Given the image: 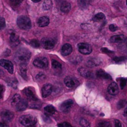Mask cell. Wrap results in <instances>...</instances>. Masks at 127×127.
<instances>
[{
    "instance_id": "6da1fadb",
    "label": "cell",
    "mask_w": 127,
    "mask_h": 127,
    "mask_svg": "<svg viewBox=\"0 0 127 127\" xmlns=\"http://www.w3.org/2000/svg\"><path fill=\"white\" fill-rule=\"evenodd\" d=\"M31 58V52L26 48H21L17 50L15 54V60L17 63L22 64H27Z\"/></svg>"
},
{
    "instance_id": "7a4b0ae2",
    "label": "cell",
    "mask_w": 127,
    "mask_h": 127,
    "mask_svg": "<svg viewBox=\"0 0 127 127\" xmlns=\"http://www.w3.org/2000/svg\"><path fill=\"white\" fill-rule=\"evenodd\" d=\"M17 24L21 29L29 30L31 27V22L28 17L21 16L17 18Z\"/></svg>"
},
{
    "instance_id": "3957f363",
    "label": "cell",
    "mask_w": 127,
    "mask_h": 127,
    "mask_svg": "<svg viewBox=\"0 0 127 127\" xmlns=\"http://www.w3.org/2000/svg\"><path fill=\"white\" fill-rule=\"evenodd\" d=\"M19 122L23 126L31 127L36 124L37 122V119L35 117L31 115H25L19 118Z\"/></svg>"
},
{
    "instance_id": "277c9868",
    "label": "cell",
    "mask_w": 127,
    "mask_h": 127,
    "mask_svg": "<svg viewBox=\"0 0 127 127\" xmlns=\"http://www.w3.org/2000/svg\"><path fill=\"white\" fill-rule=\"evenodd\" d=\"M33 64L39 68H46L48 66L49 62L46 57H39L34 60Z\"/></svg>"
},
{
    "instance_id": "5b68a950",
    "label": "cell",
    "mask_w": 127,
    "mask_h": 127,
    "mask_svg": "<svg viewBox=\"0 0 127 127\" xmlns=\"http://www.w3.org/2000/svg\"><path fill=\"white\" fill-rule=\"evenodd\" d=\"M78 52L83 55L90 54L92 48L89 44L87 43H80L77 45Z\"/></svg>"
},
{
    "instance_id": "8992f818",
    "label": "cell",
    "mask_w": 127,
    "mask_h": 127,
    "mask_svg": "<svg viewBox=\"0 0 127 127\" xmlns=\"http://www.w3.org/2000/svg\"><path fill=\"white\" fill-rule=\"evenodd\" d=\"M42 46L46 50H51L54 47L56 42L51 38H43L41 40Z\"/></svg>"
},
{
    "instance_id": "52a82bcc",
    "label": "cell",
    "mask_w": 127,
    "mask_h": 127,
    "mask_svg": "<svg viewBox=\"0 0 127 127\" xmlns=\"http://www.w3.org/2000/svg\"><path fill=\"white\" fill-rule=\"evenodd\" d=\"M64 83L68 88H74L78 84V81L73 76H67L64 79Z\"/></svg>"
},
{
    "instance_id": "ba28073f",
    "label": "cell",
    "mask_w": 127,
    "mask_h": 127,
    "mask_svg": "<svg viewBox=\"0 0 127 127\" xmlns=\"http://www.w3.org/2000/svg\"><path fill=\"white\" fill-rule=\"evenodd\" d=\"M0 65L2 67H3L4 68H5L10 74H12L13 73V64L10 61L7 60L1 59L0 60Z\"/></svg>"
},
{
    "instance_id": "9c48e42d",
    "label": "cell",
    "mask_w": 127,
    "mask_h": 127,
    "mask_svg": "<svg viewBox=\"0 0 127 127\" xmlns=\"http://www.w3.org/2000/svg\"><path fill=\"white\" fill-rule=\"evenodd\" d=\"M0 116L2 120L6 122L11 121L14 118V114L8 110H4L0 113Z\"/></svg>"
},
{
    "instance_id": "30bf717a",
    "label": "cell",
    "mask_w": 127,
    "mask_h": 127,
    "mask_svg": "<svg viewBox=\"0 0 127 127\" xmlns=\"http://www.w3.org/2000/svg\"><path fill=\"white\" fill-rule=\"evenodd\" d=\"M73 104V102L71 99H68V100H65V101H64L61 104V107H60L61 111L63 112H68L70 110V109H71V107H72Z\"/></svg>"
},
{
    "instance_id": "8fae6325",
    "label": "cell",
    "mask_w": 127,
    "mask_h": 127,
    "mask_svg": "<svg viewBox=\"0 0 127 127\" xmlns=\"http://www.w3.org/2000/svg\"><path fill=\"white\" fill-rule=\"evenodd\" d=\"M52 86L51 84H46L42 88V95L44 98H46L51 95L52 91Z\"/></svg>"
},
{
    "instance_id": "7c38bea8",
    "label": "cell",
    "mask_w": 127,
    "mask_h": 127,
    "mask_svg": "<svg viewBox=\"0 0 127 127\" xmlns=\"http://www.w3.org/2000/svg\"><path fill=\"white\" fill-rule=\"evenodd\" d=\"M107 91L110 94L112 95H115L119 93V89L117 83H112L108 86L107 88Z\"/></svg>"
},
{
    "instance_id": "4fadbf2b",
    "label": "cell",
    "mask_w": 127,
    "mask_h": 127,
    "mask_svg": "<svg viewBox=\"0 0 127 127\" xmlns=\"http://www.w3.org/2000/svg\"><path fill=\"white\" fill-rule=\"evenodd\" d=\"M24 93L25 95L30 99L32 101H36L37 100V97H36V95L34 93V91H32V89H31L30 88H25L24 90Z\"/></svg>"
},
{
    "instance_id": "5bb4252c",
    "label": "cell",
    "mask_w": 127,
    "mask_h": 127,
    "mask_svg": "<svg viewBox=\"0 0 127 127\" xmlns=\"http://www.w3.org/2000/svg\"><path fill=\"white\" fill-rule=\"evenodd\" d=\"M78 71L79 74L82 76V77H84L86 78H91L93 77V74L91 71L88 69H85L84 68H80L78 69Z\"/></svg>"
},
{
    "instance_id": "9a60e30c",
    "label": "cell",
    "mask_w": 127,
    "mask_h": 127,
    "mask_svg": "<svg viewBox=\"0 0 127 127\" xmlns=\"http://www.w3.org/2000/svg\"><path fill=\"white\" fill-rule=\"evenodd\" d=\"M72 47L68 43H65L62 46L61 48V53L62 55L64 56H68L72 53Z\"/></svg>"
},
{
    "instance_id": "2e32d148",
    "label": "cell",
    "mask_w": 127,
    "mask_h": 127,
    "mask_svg": "<svg viewBox=\"0 0 127 127\" xmlns=\"http://www.w3.org/2000/svg\"><path fill=\"white\" fill-rule=\"evenodd\" d=\"M27 105L28 104L27 100L25 99H21V100L16 105V109L17 111H24L26 109Z\"/></svg>"
},
{
    "instance_id": "e0dca14e",
    "label": "cell",
    "mask_w": 127,
    "mask_h": 127,
    "mask_svg": "<svg viewBox=\"0 0 127 127\" xmlns=\"http://www.w3.org/2000/svg\"><path fill=\"white\" fill-rule=\"evenodd\" d=\"M10 43L12 47H16V46L18 45L19 43V37L16 35V33L14 32H12L10 34L9 37Z\"/></svg>"
},
{
    "instance_id": "ac0fdd59",
    "label": "cell",
    "mask_w": 127,
    "mask_h": 127,
    "mask_svg": "<svg viewBox=\"0 0 127 127\" xmlns=\"http://www.w3.org/2000/svg\"><path fill=\"white\" fill-rule=\"evenodd\" d=\"M49 24V19L46 16L40 17L37 21V24L41 27H46V26H48Z\"/></svg>"
},
{
    "instance_id": "d6986e66",
    "label": "cell",
    "mask_w": 127,
    "mask_h": 127,
    "mask_svg": "<svg viewBox=\"0 0 127 127\" xmlns=\"http://www.w3.org/2000/svg\"><path fill=\"white\" fill-rule=\"evenodd\" d=\"M125 40V37L123 35H116L112 36L110 38V41L113 43H120Z\"/></svg>"
},
{
    "instance_id": "ffe728a7",
    "label": "cell",
    "mask_w": 127,
    "mask_h": 127,
    "mask_svg": "<svg viewBox=\"0 0 127 127\" xmlns=\"http://www.w3.org/2000/svg\"><path fill=\"white\" fill-rule=\"evenodd\" d=\"M96 74H97V76L98 77V78H103V79H112V77H111L109 74H107V73H105L104 71L102 70V69H100V70L97 71Z\"/></svg>"
},
{
    "instance_id": "44dd1931",
    "label": "cell",
    "mask_w": 127,
    "mask_h": 127,
    "mask_svg": "<svg viewBox=\"0 0 127 127\" xmlns=\"http://www.w3.org/2000/svg\"><path fill=\"white\" fill-rule=\"evenodd\" d=\"M71 8L70 4L68 2H63L61 6V10L62 12L67 13L70 11Z\"/></svg>"
},
{
    "instance_id": "7402d4cb",
    "label": "cell",
    "mask_w": 127,
    "mask_h": 127,
    "mask_svg": "<svg viewBox=\"0 0 127 127\" xmlns=\"http://www.w3.org/2000/svg\"><path fill=\"white\" fill-rule=\"evenodd\" d=\"M100 60L96 58H91L89 60L87 61V65L89 67L97 66L100 64Z\"/></svg>"
},
{
    "instance_id": "603a6c76",
    "label": "cell",
    "mask_w": 127,
    "mask_h": 127,
    "mask_svg": "<svg viewBox=\"0 0 127 127\" xmlns=\"http://www.w3.org/2000/svg\"><path fill=\"white\" fill-rule=\"evenodd\" d=\"M20 71H21V74L22 78L24 79L27 80V67L26 64H22L20 65Z\"/></svg>"
},
{
    "instance_id": "cb8c5ba5",
    "label": "cell",
    "mask_w": 127,
    "mask_h": 127,
    "mask_svg": "<svg viewBox=\"0 0 127 127\" xmlns=\"http://www.w3.org/2000/svg\"><path fill=\"white\" fill-rule=\"evenodd\" d=\"M44 110L49 115H53L56 112V109L53 106H52V105H47V106H46L44 108Z\"/></svg>"
},
{
    "instance_id": "d4e9b609",
    "label": "cell",
    "mask_w": 127,
    "mask_h": 127,
    "mask_svg": "<svg viewBox=\"0 0 127 127\" xmlns=\"http://www.w3.org/2000/svg\"><path fill=\"white\" fill-rule=\"evenodd\" d=\"M105 18V16L103 14L102 12H99V13L97 14L96 15H95L94 17H93V21L94 22H98V21H102V20H104Z\"/></svg>"
},
{
    "instance_id": "484cf974",
    "label": "cell",
    "mask_w": 127,
    "mask_h": 127,
    "mask_svg": "<svg viewBox=\"0 0 127 127\" xmlns=\"http://www.w3.org/2000/svg\"><path fill=\"white\" fill-rule=\"evenodd\" d=\"M21 95L19 94H15L12 97V100H11V104H12V106H16L17 103L21 100Z\"/></svg>"
},
{
    "instance_id": "4316f807",
    "label": "cell",
    "mask_w": 127,
    "mask_h": 127,
    "mask_svg": "<svg viewBox=\"0 0 127 127\" xmlns=\"http://www.w3.org/2000/svg\"><path fill=\"white\" fill-rule=\"evenodd\" d=\"M42 6H43V8L44 10H49L52 7V2L51 0H45Z\"/></svg>"
},
{
    "instance_id": "83f0119b",
    "label": "cell",
    "mask_w": 127,
    "mask_h": 127,
    "mask_svg": "<svg viewBox=\"0 0 127 127\" xmlns=\"http://www.w3.org/2000/svg\"><path fill=\"white\" fill-rule=\"evenodd\" d=\"M7 84L13 88L16 89L17 88V81L16 79H9L8 81H7Z\"/></svg>"
},
{
    "instance_id": "f1b7e54d",
    "label": "cell",
    "mask_w": 127,
    "mask_h": 127,
    "mask_svg": "<svg viewBox=\"0 0 127 127\" xmlns=\"http://www.w3.org/2000/svg\"><path fill=\"white\" fill-rule=\"evenodd\" d=\"M80 125L83 127H90V124L87 120L85 119H81L80 120Z\"/></svg>"
},
{
    "instance_id": "f546056e",
    "label": "cell",
    "mask_w": 127,
    "mask_h": 127,
    "mask_svg": "<svg viewBox=\"0 0 127 127\" xmlns=\"http://www.w3.org/2000/svg\"><path fill=\"white\" fill-rule=\"evenodd\" d=\"M22 1L23 0H9V2L11 6L14 7L18 6L22 2Z\"/></svg>"
},
{
    "instance_id": "4dcf8cb0",
    "label": "cell",
    "mask_w": 127,
    "mask_h": 127,
    "mask_svg": "<svg viewBox=\"0 0 127 127\" xmlns=\"http://www.w3.org/2000/svg\"><path fill=\"white\" fill-rule=\"evenodd\" d=\"M52 66L54 69H60L62 67V65H61V64L59 62L55 60H52Z\"/></svg>"
},
{
    "instance_id": "1f68e13d",
    "label": "cell",
    "mask_w": 127,
    "mask_h": 127,
    "mask_svg": "<svg viewBox=\"0 0 127 127\" xmlns=\"http://www.w3.org/2000/svg\"><path fill=\"white\" fill-rule=\"evenodd\" d=\"M127 104V102L125 100H120L118 102V104H117V107L119 109H122V108L125 107V106Z\"/></svg>"
},
{
    "instance_id": "d6a6232c",
    "label": "cell",
    "mask_w": 127,
    "mask_h": 127,
    "mask_svg": "<svg viewBox=\"0 0 127 127\" xmlns=\"http://www.w3.org/2000/svg\"><path fill=\"white\" fill-rule=\"evenodd\" d=\"M33 102L31 103V105H30V107H31V108H32V109H39L40 107H41V104L40 103H38V100H36V101H32Z\"/></svg>"
},
{
    "instance_id": "836d02e7",
    "label": "cell",
    "mask_w": 127,
    "mask_h": 127,
    "mask_svg": "<svg viewBox=\"0 0 127 127\" xmlns=\"http://www.w3.org/2000/svg\"><path fill=\"white\" fill-rule=\"evenodd\" d=\"M30 44H31V45L32 46V47H34V48H38L40 46V43L39 42V41L36 39L32 40L31 41V42H30Z\"/></svg>"
},
{
    "instance_id": "e575fe53",
    "label": "cell",
    "mask_w": 127,
    "mask_h": 127,
    "mask_svg": "<svg viewBox=\"0 0 127 127\" xmlns=\"http://www.w3.org/2000/svg\"><path fill=\"white\" fill-rule=\"evenodd\" d=\"M6 27V21L2 17H0V30H2Z\"/></svg>"
},
{
    "instance_id": "d590c367",
    "label": "cell",
    "mask_w": 127,
    "mask_h": 127,
    "mask_svg": "<svg viewBox=\"0 0 127 127\" xmlns=\"http://www.w3.org/2000/svg\"><path fill=\"white\" fill-rule=\"evenodd\" d=\"M97 127H112V126H111V124L110 122H101L98 124V126Z\"/></svg>"
},
{
    "instance_id": "8d00e7d4",
    "label": "cell",
    "mask_w": 127,
    "mask_h": 127,
    "mask_svg": "<svg viewBox=\"0 0 127 127\" xmlns=\"http://www.w3.org/2000/svg\"><path fill=\"white\" fill-rule=\"evenodd\" d=\"M46 78V76L44 75V74L42 73H39V74H37L36 75V79L38 81H41V80H43V79H45Z\"/></svg>"
},
{
    "instance_id": "74e56055",
    "label": "cell",
    "mask_w": 127,
    "mask_h": 127,
    "mask_svg": "<svg viewBox=\"0 0 127 127\" xmlns=\"http://www.w3.org/2000/svg\"><path fill=\"white\" fill-rule=\"evenodd\" d=\"M127 84V79L125 78H121L120 79V88L121 89H123L125 87Z\"/></svg>"
},
{
    "instance_id": "f35d334b",
    "label": "cell",
    "mask_w": 127,
    "mask_h": 127,
    "mask_svg": "<svg viewBox=\"0 0 127 127\" xmlns=\"http://www.w3.org/2000/svg\"><path fill=\"white\" fill-rule=\"evenodd\" d=\"M5 88L2 84H0V99H2V97H3V94L4 92Z\"/></svg>"
},
{
    "instance_id": "ab89813d",
    "label": "cell",
    "mask_w": 127,
    "mask_h": 127,
    "mask_svg": "<svg viewBox=\"0 0 127 127\" xmlns=\"http://www.w3.org/2000/svg\"><path fill=\"white\" fill-rule=\"evenodd\" d=\"M125 60V57H116V58H113V60L115 62H117V63L123 62Z\"/></svg>"
},
{
    "instance_id": "60d3db41",
    "label": "cell",
    "mask_w": 127,
    "mask_h": 127,
    "mask_svg": "<svg viewBox=\"0 0 127 127\" xmlns=\"http://www.w3.org/2000/svg\"><path fill=\"white\" fill-rule=\"evenodd\" d=\"M109 29L110 31H112V32H115V31H117L118 29V27L116 26H115L114 24H111L109 26Z\"/></svg>"
},
{
    "instance_id": "b9f144b4",
    "label": "cell",
    "mask_w": 127,
    "mask_h": 127,
    "mask_svg": "<svg viewBox=\"0 0 127 127\" xmlns=\"http://www.w3.org/2000/svg\"><path fill=\"white\" fill-rule=\"evenodd\" d=\"M115 127H122V123L118 120H115Z\"/></svg>"
},
{
    "instance_id": "7bdbcfd3",
    "label": "cell",
    "mask_w": 127,
    "mask_h": 127,
    "mask_svg": "<svg viewBox=\"0 0 127 127\" xmlns=\"http://www.w3.org/2000/svg\"><path fill=\"white\" fill-rule=\"evenodd\" d=\"M102 52H103L105 53H113L112 51L109 50L107 49V48H102Z\"/></svg>"
},
{
    "instance_id": "ee69618b",
    "label": "cell",
    "mask_w": 127,
    "mask_h": 127,
    "mask_svg": "<svg viewBox=\"0 0 127 127\" xmlns=\"http://www.w3.org/2000/svg\"><path fill=\"white\" fill-rule=\"evenodd\" d=\"M0 127H9L8 125H7V123L6 122H0Z\"/></svg>"
},
{
    "instance_id": "f6af8a7d",
    "label": "cell",
    "mask_w": 127,
    "mask_h": 127,
    "mask_svg": "<svg viewBox=\"0 0 127 127\" xmlns=\"http://www.w3.org/2000/svg\"><path fill=\"white\" fill-rule=\"evenodd\" d=\"M123 115L125 117H127V107L125 109L124 112H123Z\"/></svg>"
},
{
    "instance_id": "bcb514c9",
    "label": "cell",
    "mask_w": 127,
    "mask_h": 127,
    "mask_svg": "<svg viewBox=\"0 0 127 127\" xmlns=\"http://www.w3.org/2000/svg\"><path fill=\"white\" fill-rule=\"evenodd\" d=\"M58 127H64V124H58Z\"/></svg>"
},
{
    "instance_id": "7dc6e473",
    "label": "cell",
    "mask_w": 127,
    "mask_h": 127,
    "mask_svg": "<svg viewBox=\"0 0 127 127\" xmlns=\"http://www.w3.org/2000/svg\"><path fill=\"white\" fill-rule=\"evenodd\" d=\"M57 2H64L65 0H55Z\"/></svg>"
},
{
    "instance_id": "c3c4849f",
    "label": "cell",
    "mask_w": 127,
    "mask_h": 127,
    "mask_svg": "<svg viewBox=\"0 0 127 127\" xmlns=\"http://www.w3.org/2000/svg\"><path fill=\"white\" fill-rule=\"evenodd\" d=\"M32 1H33V2H39V1H41V0H31Z\"/></svg>"
},
{
    "instance_id": "681fc988",
    "label": "cell",
    "mask_w": 127,
    "mask_h": 127,
    "mask_svg": "<svg viewBox=\"0 0 127 127\" xmlns=\"http://www.w3.org/2000/svg\"><path fill=\"white\" fill-rule=\"evenodd\" d=\"M2 71L1 70V69H0V77L2 76Z\"/></svg>"
},
{
    "instance_id": "f907efd6",
    "label": "cell",
    "mask_w": 127,
    "mask_h": 127,
    "mask_svg": "<svg viewBox=\"0 0 127 127\" xmlns=\"http://www.w3.org/2000/svg\"></svg>"
}]
</instances>
